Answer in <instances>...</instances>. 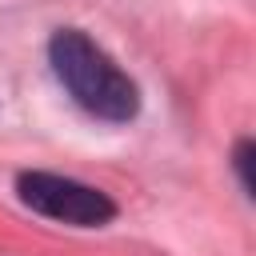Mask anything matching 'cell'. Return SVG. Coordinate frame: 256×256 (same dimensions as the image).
<instances>
[{"mask_svg":"<svg viewBox=\"0 0 256 256\" xmlns=\"http://www.w3.org/2000/svg\"><path fill=\"white\" fill-rule=\"evenodd\" d=\"M252 156H256V148H252V140L244 136V140H236V148H232V168H236V180H240V192L244 196H252Z\"/></svg>","mask_w":256,"mask_h":256,"instance_id":"obj_3","label":"cell"},{"mask_svg":"<svg viewBox=\"0 0 256 256\" xmlns=\"http://www.w3.org/2000/svg\"><path fill=\"white\" fill-rule=\"evenodd\" d=\"M48 64L64 92L104 124H128L140 116L136 80L80 28H60L48 40Z\"/></svg>","mask_w":256,"mask_h":256,"instance_id":"obj_1","label":"cell"},{"mask_svg":"<svg viewBox=\"0 0 256 256\" xmlns=\"http://www.w3.org/2000/svg\"><path fill=\"white\" fill-rule=\"evenodd\" d=\"M16 196L24 208H32L44 220L72 224V228H104L116 220V200L84 180L60 176V172H20L16 176Z\"/></svg>","mask_w":256,"mask_h":256,"instance_id":"obj_2","label":"cell"}]
</instances>
